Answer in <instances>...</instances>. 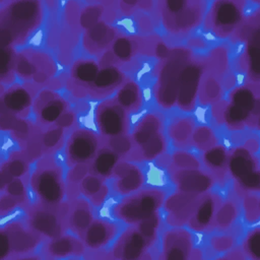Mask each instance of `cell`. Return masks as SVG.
<instances>
[{"label": "cell", "instance_id": "cell-5", "mask_svg": "<svg viewBox=\"0 0 260 260\" xmlns=\"http://www.w3.org/2000/svg\"><path fill=\"white\" fill-rule=\"evenodd\" d=\"M246 1H213L204 16L205 28L217 38L224 39L235 34L245 20Z\"/></svg>", "mask_w": 260, "mask_h": 260}, {"label": "cell", "instance_id": "cell-60", "mask_svg": "<svg viewBox=\"0 0 260 260\" xmlns=\"http://www.w3.org/2000/svg\"><path fill=\"white\" fill-rule=\"evenodd\" d=\"M152 5H153V2H151V1H140V2H138V7H140L141 9H144V10L151 9Z\"/></svg>", "mask_w": 260, "mask_h": 260}, {"label": "cell", "instance_id": "cell-8", "mask_svg": "<svg viewBox=\"0 0 260 260\" xmlns=\"http://www.w3.org/2000/svg\"><path fill=\"white\" fill-rule=\"evenodd\" d=\"M14 69L15 74L22 80L44 84L55 76L57 65L50 54L27 48L15 54Z\"/></svg>", "mask_w": 260, "mask_h": 260}, {"label": "cell", "instance_id": "cell-57", "mask_svg": "<svg viewBox=\"0 0 260 260\" xmlns=\"http://www.w3.org/2000/svg\"><path fill=\"white\" fill-rule=\"evenodd\" d=\"M75 120H76V117H75V114L70 111V110H67L58 120L57 122L54 124V125H57L63 129H67L69 127H71L74 123H75Z\"/></svg>", "mask_w": 260, "mask_h": 260}, {"label": "cell", "instance_id": "cell-46", "mask_svg": "<svg viewBox=\"0 0 260 260\" xmlns=\"http://www.w3.org/2000/svg\"><path fill=\"white\" fill-rule=\"evenodd\" d=\"M15 52L13 47L2 48V58L0 66V79L2 84H10L14 80L15 74Z\"/></svg>", "mask_w": 260, "mask_h": 260}, {"label": "cell", "instance_id": "cell-22", "mask_svg": "<svg viewBox=\"0 0 260 260\" xmlns=\"http://www.w3.org/2000/svg\"><path fill=\"white\" fill-rule=\"evenodd\" d=\"M101 66L92 59H78L71 65L68 88L77 98H85L88 86L95 79Z\"/></svg>", "mask_w": 260, "mask_h": 260}, {"label": "cell", "instance_id": "cell-9", "mask_svg": "<svg viewBox=\"0 0 260 260\" xmlns=\"http://www.w3.org/2000/svg\"><path fill=\"white\" fill-rule=\"evenodd\" d=\"M228 172L236 181L239 192L247 194L258 192L260 188V171L258 158L245 145L229 152Z\"/></svg>", "mask_w": 260, "mask_h": 260}, {"label": "cell", "instance_id": "cell-13", "mask_svg": "<svg viewBox=\"0 0 260 260\" xmlns=\"http://www.w3.org/2000/svg\"><path fill=\"white\" fill-rule=\"evenodd\" d=\"M205 69V60L192 57L184 67L180 80L176 105L184 112L194 110L198 98L201 76Z\"/></svg>", "mask_w": 260, "mask_h": 260}, {"label": "cell", "instance_id": "cell-3", "mask_svg": "<svg viewBox=\"0 0 260 260\" xmlns=\"http://www.w3.org/2000/svg\"><path fill=\"white\" fill-rule=\"evenodd\" d=\"M165 29L175 36L186 35L204 18L207 2L202 0H160L157 2Z\"/></svg>", "mask_w": 260, "mask_h": 260}, {"label": "cell", "instance_id": "cell-30", "mask_svg": "<svg viewBox=\"0 0 260 260\" xmlns=\"http://www.w3.org/2000/svg\"><path fill=\"white\" fill-rule=\"evenodd\" d=\"M164 123L162 119L158 114L148 113L135 126L131 138L134 146L139 147L157 134L162 132Z\"/></svg>", "mask_w": 260, "mask_h": 260}, {"label": "cell", "instance_id": "cell-32", "mask_svg": "<svg viewBox=\"0 0 260 260\" xmlns=\"http://www.w3.org/2000/svg\"><path fill=\"white\" fill-rule=\"evenodd\" d=\"M222 94L223 87L220 77L205 68L198 89L197 99L199 100V103L203 106H212L221 100Z\"/></svg>", "mask_w": 260, "mask_h": 260}, {"label": "cell", "instance_id": "cell-47", "mask_svg": "<svg viewBox=\"0 0 260 260\" xmlns=\"http://www.w3.org/2000/svg\"><path fill=\"white\" fill-rule=\"evenodd\" d=\"M105 12V7L103 4H92L84 7L78 15V24L79 26L87 30L88 28L95 25L101 21V18Z\"/></svg>", "mask_w": 260, "mask_h": 260}, {"label": "cell", "instance_id": "cell-28", "mask_svg": "<svg viewBox=\"0 0 260 260\" xmlns=\"http://www.w3.org/2000/svg\"><path fill=\"white\" fill-rule=\"evenodd\" d=\"M117 231V225L114 222L101 218L93 219L82 236V240L86 247L100 249L114 240Z\"/></svg>", "mask_w": 260, "mask_h": 260}, {"label": "cell", "instance_id": "cell-29", "mask_svg": "<svg viewBox=\"0 0 260 260\" xmlns=\"http://www.w3.org/2000/svg\"><path fill=\"white\" fill-rule=\"evenodd\" d=\"M84 243L69 235H62L51 239L46 244L44 251L47 256L52 258H64L69 256H80L84 253Z\"/></svg>", "mask_w": 260, "mask_h": 260}, {"label": "cell", "instance_id": "cell-2", "mask_svg": "<svg viewBox=\"0 0 260 260\" xmlns=\"http://www.w3.org/2000/svg\"><path fill=\"white\" fill-rule=\"evenodd\" d=\"M192 57L190 48L175 47L160 60L156 71L154 96L162 109H171L176 105L181 73Z\"/></svg>", "mask_w": 260, "mask_h": 260}, {"label": "cell", "instance_id": "cell-23", "mask_svg": "<svg viewBox=\"0 0 260 260\" xmlns=\"http://www.w3.org/2000/svg\"><path fill=\"white\" fill-rule=\"evenodd\" d=\"M34 101L31 91L20 84H12L1 90V110L18 118L28 116Z\"/></svg>", "mask_w": 260, "mask_h": 260}, {"label": "cell", "instance_id": "cell-14", "mask_svg": "<svg viewBox=\"0 0 260 260\" xmlns=\"http://www.w3.org/2000/svg\"><path fill=\"white\" fill-rule=\"evenodd\" d=\"M127 112L115 98L106 99L95 109V124L104 137L125 134L128 131Z\"/></svg>", "mask_w": 260, "mask_h": 260}, {"label": "cell", "instance_id": "cell-10", "mask_svg": "<svg viewBox=\"0 0 260 260\" xmlns=\"http://www.w3.org/2000/svg\"><path fill=\"white\" fill-rule=\"evenodd\" d=\"M42 236L20 221H11L0 231V260L10 255L32 252L42 241Z\"/></svg>", "mask_w": 260, "mask_h": 260}, {"label": "cell", "instance_id": "cell-16", "mask_svg": "<svg viewBox=\"0 0 260 260\" xmlns=\"http://www.w3.org/2000/svg\"><path fill=\"white\" fill-rule=\"evenodd\" d=\"M172 181L178 191L201 195L208 192L214 185V178L200 169H171Z\"/></svg>", "mask_w": 260, "mask_h": 260}, {"label": "cell", "instance_id": "cell-25", "mask_svg": "<svg viewBox=\"0 0 260 260\" xmlns=\"http://www.w3.org/2000/svg\"><path fill=\"white\" fill-rule=\"evenodd\" d=\"M113 176L116 178L115 189L121 195H128L138 191L144 183V175L141 169L126 160L117 162Z\"/></svg>", "mask_w": 260, "mask_h": 260}, {"label": "cell", "instance_id": "cell-39", "mask_svg": "<svg viewBox=\"0 0 260 260\" xmlns=\"http://www.w3.org/2000/svg\"><path fill=\"white\" fill-rule=\"evenodd\" d=\"M0 124L2 130H9L13 137L21 144H25L34 130L32 126L24 119L13 116L2 110L0 114Z\"/></svg>", "mask_w": 260, "mask_h": 260}, {"label": "cell", "instance_id": "cell-37", "mask_svg": "<svg viewBox=\"0 0 260 260\" xmlns=\"http://www.w3.org/2000/svg\"><path fill=\"white\" fill-rule=\"evenodd\" d=\"M195 129V122L191 117H177L168 127V134L174 145L180 148L191 144V138Z\"/></svg>", "mask_w": 260, "mask_h": 260}, {"label": "cell", "instance_id": "cell-49", "mask_svg": "<svg viewBox=\"0 0 260 260\" xmlns=\"http://www.w3.org/2000/svg\"><path fill=\"white\" fill-rule=\"evenodd\" d=\"M106 145L119 156H125L129 154L134 146L131 136L127 135V133L106 137Z\"/></svg>", "mask_w": 260, "mask_h": 260}, {"label": "cell", "instance_id": "cell-20", "mask_svg": "<svg viewBox=\"0 0 260 260\" xmlns=\"http://www.w3.org/2000/svg\"><path fill=\"white\" fill-rule=\"evenodd\" d=\"M149 248L144 237L134 225L125 230L115 242L110 254L112 258L122 260H135Z\"/></svg>", "mask_w": 260, "mask_h": 260}, {"label": "cell", "instance_id": "cell-24", "mask_svg": "<svg viewBox=\"0 0 260 260\" xmlns=\"http://www.w3.org/2000/svg\"><path fill=\"white\" fill-rule=\"evenodd\" d=\"M221 203L218 195L211 192L201 194L195 209L188 221L191 230L196 232H204L214 228V215Z\"/></svg>", "mask_w": 260, "mask_h": 260}, {"label": "cell", "instance_id": "cell-51", "mask_svg": "<svg viewBox=\"0 0 260 260\" xmlns=\"http://www.w3.org/2000/svg\"><path fill=\"white\" fill-rule=\"evenodd\" d=\"M172 168L174 169H200L198 158L186 150H177L172 155Z\"/></svg>", "mask_w": 260, "mask_h": 260}, {"label": "cell", "instance_id": "cell-7", "mask_svg": "<svg viewBox=\"0 0 260 260\" xmlns=\"http://www.w3.org/2000/svg\"><path fill=\"white\" fill-rule=\"evenodd\" d=\"M26 215L28 226L50 240L64 235L68 226L67 203L49 204L39 201L26 209Z\"/></svg>", "mask_w": 260, "mask_h": 260}, {"label": "cell", "instance_id": "cell-18", "mask_svg": "<svg viewBox=\"0 0 260 260\" xmlns=\"http://www.w3.org/2000/svg\"><path fill=\"white\" fill-rule=\"evenodd\" d=\"M193 251V238L190 232L182 226H175L162 236L161 259L185 260L191 257Z\"/></svg>", "mask_w": 260, "mask_h": 260}, {"label": "cell", "instance_id": "cell-36", "mask_svg": "<svg viewBox=\"0 0 260 260\" xmlns=\"http://www.w3.org/2000/svg\"><path fill=\"white\" fill-rule=\"evenodd\" d=\"M115 99L127 113H135L142 106L141 88L137 82L131 79H126L117 90Z\"/></svg>", "mask_w": 260, "mask_h": 260}, {"label": "cell", "instance_id": "cell-1", "mask_svg": "<svg viewBox=\"0 0 260 260\" xmlns=\"http://www.w3.org/2000/svg\"><path fill=\"white\" fill-rule=\"evenodd\" d=\"M44 7L37 0H17L0 9V41L2 48L23 44L41 25Z\"/></svg>", "mask_w": 260, "mask_h": 260}, {"label": "cell", "instance_id": "cell-58", "mask_svg": "<svg viewBox=\"0 0 260 260\" xmlns=\"http://www.w3.org/2000/svg\"><path fill=\"white\" fill-rule=\"evenodd\" d=\"M138 6V2H128V1H121L120 2V9L124 14H132L134 9Z\"/></svg>", "mask_w": 260, "mask_h": 260}, {"label": "cell", "instance_id": "cell-41", "mask_svg": "<svg viewBox=\"0 0 260 260\" xmlns=\"http://www.w3.org/2000/svg\"><path fill=\"white\" fill-rule=\"evenodd\" d=\"M167 140L164 133H159L144 144L139 147H136L134 156L132 159L134 160H152L162 154L167 149Z\"/></svg>", "mask_w": 260, "mask_h": 260}, {"label": "cell", "instance_id": "cell-35", "mask_svg": "<svg viewBox=\"0 0 260 260\" xmlns=\"http://www.w3.org/2000/svg\"><path fill=\"white\" fill-rule=\"evenodd\" d=\"M202 157L205 167L210 171V175L214 178V180H223L228 173L229 159V152L226 151L225 147L216 144L205 150Z\"/></svg>", "mask_w": 260, "mask_h": 260}, {"label": "cell", "instance_id": "cell-11", "mask_svg": "<svg viewBox=\"0 0 260 260\" xmlns=\"http://www.w3.org/2000/svg\"><path fill=\"white\" fill-rule=\"evenodd\" d=\"M241 41L246 42V50L244 54L247 75L251 83L259 84L260 67V29H259V10L253 16L245 19L242 25L236 31Z\"/></svg>", "mask_w": 260, "mask_h": 260}, {"label": "cell", "instance_id": "cell-27", "mask_svg": "<svg viewBox=\"0 0 260 260\" xmlns=\"http://www.w3.org/2000/svg\"><path fill=\"white\" fill-rule=\"evenodd\" d=\"M93 220V214L89 202L84 198H74L68 204V228L82 238L85 231Z\"/></svg>", "mask_w": 260, "mask_h": 260}, {"label": "cell", "instance_id": "cell-26", "mask_svg": "<svg viewBox=\"0 0 260 260\" xmlns=\"http://www.w3.org/2000/svg\"><path fill=\"white\" fill-rule=\"evenodd\" d=\"M230 103L240 107L246 111L252 118L259 122L260 116V98H259V84L248 83L240 85L231 90Z\"/></svg>", "mask_w": 260, "mask_h": 260}, {"label": "cell", "instance_id": "cell-15", "mask_svg": "<svg viewBox=\"0 0 260 260\" xmlns=\"http://www.w3.org/2000/svg\"><path fill=\"white\" fill-rule=\"evenodd\" d=\"M32 110L41 126H51L68 110L67 101L53 89H42L35 98Z\"/></svg>", "mask_w": 260, "mask_h": 260}, {"label": "cell", "instance_id": "cell-34", "mask_svg": "<svg viewBox=\"0 0 260 260\" xmlns=\"http://www.w3.org/2000/svg\"><path fill=\"white\" fill-rule=\"evenodd\" d=\"M80 193L95 206H101L109 194V188L105 179L94 175L87 174L79 184Z\"/></svg>", "mask_w": 260, "mask_h": 260}, {"label": "cell", "instance_id": "cell-19", "mask_svg": "<svg viewBox=\"0 0 260 260\" xmlns=\"http://www.w3.org/2000/svg\"><path fill=\"white\" fill-rule=\"evenodd\" d=\"M126 81V75L116 65L101 67L95 79L88 86L86 96L93 100H102L117 91Z\"/></svg>", "mask_w": 260, "mask_h": 260}, {"label": "cell", "instance_id": "cell-45", "mask_svg": "<svg viewBox=\"0 0 260 260\" xmlns=\"http://www.w3.org/2000/svg\"><path fill=\"white\" fill-rule=\"evenodd\" d=\"M191 143L197 149L205 151L217 144V138L211 127L200 125L195 127L192 134Z\"/></svg>", "mask_w": 260, "mask_h": 260}, {"label": "cell", "instance_id": "cell-21", "mask_svg": "<svg viewBox=\"0 0 260 260\" xmlns=\"http://www.w3.org/2000/svg\"><path fill=\"white\" fill-rule=\"evenodd\" d=\"M117 36L118 29L114 25L101 20L85 30L82 37V46L88 54L100 56L110 50Z\"/></svg>", "mask_w": 260, "mask_h": 260}, {"label": "cell", "instance_id": "cell-12", "mask_svg": "<svg viewBox=\"0 0 260 260\" xmlns=\"http://www.w3.org/2000/svg\"><path fill=\"white\" fill-rule=\"evenodd\" d=\"M102 148V140L93 131L77 128L70 134L65 147L66 161L69 167L92 160Z\"/></svg>", "mask_w": 260, "mask_h": 260}, {"label": "cell", "instance_id": "cell-38", "mask_svg": "<svg viewBox=\"0 0 260 260\" xmlns=\"http://www.w3.org/2000/svg\"><path fill=\"white\" fill-rule=\"evenodd\" d=\"M140 39L129 36L117 37L109 51L115 62H129L137 53H141Z\"/></svg>", "mask_w": 260, "mask_h": 260}, {"label": "cell", "instance_id": "cell-50", "mask_svg": "<svg viewBox=\"0 0 260 260\" xmlns=\"http://www.w3.org/2000/svg\"><path fill=\"white\" fill-rule=\"evenodd\" d=\"M244 216L247 222L255 223L260 217V199L257 194L247 193L243 199Z\"/></svg>", "mask_w": 260, "mask_h": 260}, {"label": "cell", "instance_id": "cell-55", "mask_svg": "<svg viewBox=\"0 0 260 260\" xmlns=\"http://www.w3.org/2000/svg\"><path fill=\"white\" fill-rule=\"evenodd\" d=\"M235 245V238L231 235L214 236L210 239V246L216 252H228Z\"/></svg>", "mask_w": 260, "mask_h": 260}, {"label": "cell", "instance_id": "cell-31", "mask_svg": "<svg viewBox=\"0 0 260 260\" xmlns=\"http://www.w3.org/2000/svg\"><path fill=\"white\" fill-rule=\"evenodd\" d=\"M29 169V159L24 151L12 152L8 159L1 165V191L15 178H22Z\"/></svg>", "mask_w": 260, "mask_h": 260}, {"label": "cell", "instance_id": "cell-6", "mask_svg": "<svg viewBox=\"0 0 260 260\" xmlns=\"http://www.w3.org/2000/svg\"><path fill=\"white\" fill-rule=\"evenodd\" d=\"M165 199L166 192L160 189L138 190L124 197L114 207V214L126 223L136 224L157 212Z\"/></svg>", "mask_w": 260, "mask_h": 260}, {"label": "cell", "instance_id": "cell-52", "mask_svg": "<svg viewBox=\"0 0 260 260\" xmlns=\"http://www.w3.org/2000/svg\"><path fill=\"white\" fill-rule=\"evenodd\" d=\"M243 250L249 258L254 260H260V229L256 228L251 231L244 243Z\"/></svg>", "mask_w": 260, "mask_h": 260}, {"label": "cell", "instance_id": "cell-17", "mask_svg": "<svg viewBox=\"0 0 260 260\" xmlns=\"http://www.w3.org/2000/svg\"><path fill=\"white\" fill-rule=\"evenodd\" d=\"M201 195L176 192L164 201L167 222L171 226H183L188 223Z\"/></svg>", "mask_w": 260, "mask_h": 260}, {"label": "cell", "instance_id": "cell-4", "mask_svg": "<svg viewBox=\"0 0 260 260\" xmlns=\"http://www.w3.org/2000/svg\"><path fill=\"white\" fill-rule=\"evenodd\" d=\"M29 183L39 201L49 204L62 202L65 195L63 171L52 157H44L38 161Z\"/></svg>", "mask_w": 260, "mask_h": 260}, {"label": "cell", "instance_id": "cell-42", "mask_svg": "<svg viewBox=\"0 0 260 260\" xmlns=\"http://www.w3.org/2000/svg\"><path fill=\"white\" fill-rule=\"evenodd\" d=\"M239 215V207L233 200L221 201L214 215V228L218 230L229 229Z\"/></svg>", "mask_w": 260, "mask_h": 260}, {"label": "cell", "instance_id": "cell-48", "mask_svg": "<svg viewBox=\"0 0 260 260\" xmlns=\"http://www.w3.org/2000/svg\"><path fill=\"white\" fill-rule=\"evenodd\" d=\"M160 222V217L158 214V211L153 213L147 218H144L134 224L137 230L140 232V234L144 237L149 247L154 243L157 237V231Z\"/></svg>", "mask_w": 260, "mask_h": 260}, {"label": "cell", "instance_id": "cell-43", "mask_svg": "<svg viewBox=\"0 0 260 260\" xmlns=\"http://www.w3.org/2000/svg\"><path fill=\"white\" fill-rule=\"evenodd\" d=\"M205 60V68L217 75L218 77L223 76L229 68V55L228 50L223 47H216L212 49Z\"/></svg>", "mask_w": 260, "mask_h": 260}, {"label": "cell", "instance_id": "cell-33", "mask_svg": "<svg viewBox=\"0 0 260 260\" xmlns=\"http://www.w3.org/2000/svg\"><path fill=\"white\" fill-rule=\"evenodd\" d=\"M219 123H224L231 131H239L247 126L258 127L259 124L246 111L230 102H225Z\"/></svg>", "mask_w": 260, "mask_h": 260}, {"label": "cell", "instance_id": "cell-53", "mask_svg": "<svg viewBox=\"0 0 260 260\" xmlns=\"http://www.w3.org/2000/svg\"><path fill=\"white\" fill-rule=\"evenodd\" d=\"M2 192L16 198L21 204H24L27 200L25 183L21 178H15L12 181H10Z\"/></svg>", "mask_w": 260, "mask_h": 260}, {"label": "cell", "instance_id": "cell-40", "mask_svg": "<svg viewBox=\"0 0 260 260\" xmlns=\"http://www.w3.org/2000/svg\"><path fill=\"white\" fill-rule=\"evenodd\" d=\"M119 158L120 156L110 148H101L92 159L90 170L92 174L103 179H108L113 176L114 168L119 161Z\"/></svg>", "mask_w": 260, "mask_h": 260}, {"label": "cell", "instance_id": "cell-59", "mask_svg": "<svg viewBox=\"0 0 260 260\" xmlns=\"http://www.w3.org/2000/svg\"><path fill=\"white\" fill-rule=\"evenodd\" d=\"M246 147H248L253 153H255L257 150H258V146H259V143L257 140L255 139H249L248 141H246V143L244 144Z\"/></svg>", "mask_w": 260, "mask_h": 260}, {"label": "cell", "instance_id": "cell-56", "mask_svg": "<svg viewBox=\"0 0 260 260\" xmlns=\"http://www.w3.org/2000/svg\"><path fill=\"white\" fill-rule=\"evenodd\" d=\"M21 205V203L14 197L6 194V193H3L1 195V198H0V211H1V214L4 215L5 213L13 210L15 207Z\"/></svg>", "mask_w": 260, "mask_h": 260}, {"label": "cell", "instance_id": "cell-44", "mask_svg": "<svg viewBox=\"0 0 260 260\" xmlns=\"http://www.w3.org/2000/svg\"><path fill=\"white\" fill-rule=\"evenodd\" d=\"M64 130L65 129L54 125L45 131H41V141L45 154L52 153L62 146L65 134Z\"/></svg>", "mask_w": 260, "mask_h": 260}, {"label": "cell", "instance_id": "cell-54", "mask_svg": "<svg viewBox=\"0 0 260 260\" xmlns=\"http://www.w3.org/2000/svg\"><path fill=\"white\" fill-rule=\"evenodd\" d=\"M89 170H90V164L89 162L78 164V165H75V166L71 167V169L68 172L67 177H66V181L69 184V186L79 187L80 182L88 174Z\"/></svg>", "mask_w": 260, "mask_h": 260}]
</instances>
